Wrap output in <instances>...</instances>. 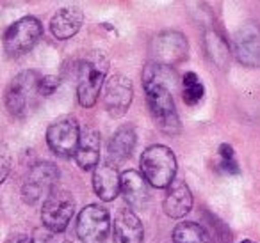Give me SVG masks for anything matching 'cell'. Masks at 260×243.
I'll return each mask as SVG.
<instances>
[{
  "label": "cell",
  "mask_w": 260,
  "mask_h": 243,
  "mask_svg": "<svg viewBox=\"0 0 260 243\" xmlns=\"http://www.w3.org/2000/svg\"><path fill=\"white\" fill-rule=\"evenodd\" d=\"M59 183V169L52 161H40L29 171L22 188V197L27 204H38L47 200L55 192Z\"/></svg>",
  "instance_id": "cell-5"
},
{
  "label": "cell",
  "mask_w": 260,
  "mask_h": 243,
  "mask_svg": "<svg viewBox=\"0 0 260 243\" xmlns=\"http://www.w3.org/2000/svg\"><path fill=\"white\" fill-rule=\"evenodd\" d=\"M43 36V27L34 16H25L13 23L4 34V50L9 57H22L38 45Z\"/></svg>",
  "instance_id": "cell-6"
},
{
  "label": "cell",
  "mask_w": 260,
  "mask_h": 243,
  "mask_svg": "<svg viewBox=\"0 0 260 243\" xmlns=\"http://www.w3.org/2000/svg\"><path fill=\"white\" fill-rule=\"evenodd\" d=\"M136 147V132L132 126L125 125L121 128H118L114 132V135L111 137L107 144L109 151V160L112 164H123L125 160H128L132 151Z\"/></svg>",
  "instance_id": "cell-19"
},
{
  "label": "cell",
  "mask_w": 260,
  "mask_h": 243,
  "mask_svg": "<svg viewBox=\"0 0 260 243\" xmlns=\"http://www.w3.org/2000/svg\"><path fill=\"white\" fill-rule=\"evenodd\" d=\"M150 54H152V62L160 66H177L187 59L189 45L187 39L178 30H164L153 37L150 45Z\"/></svg>",
  "instance_id": "cell-7"
},
{
  "label": "cell",
  "mask_w": 260,
  "mask_h": 243,
  "mask_svg": "<svg viewBox=\"0 0 260 243\" xmlns=\"http://www.w3.org/2000/svg\"><path fill=\"white\" fill-rule=\"evenodd\" d=\"M205 50L209 59L221 69H226L228 61H230V50L228 45L216 30H207L205 32Z\"/></svg>",
  "instance_id": "cell-20"
},
{
  "label": "cell",
  "mask_w": 260,
  "mask_h": 243,
  "mask_svg": "<svg viewBox=\"0 0 260 243\" xmlns=\"http://www.w3.org/2000/svg\"><path fill=\"white\" fill-rule=\"evenodd\" d=\"M175 243H214L209 231L196 222H182L173 231Z\"/></svg>",
  "instance_id": "cell-21"
},
{
  "label": "cell",
  "mask_w": 260,
  "mask_h": 243,
  "mask_svg": "<svg viewBox=\"0 0 260 243\" xmlns=\"http://www.w3.org/2000/svg\"><path fill=\"white\" fill-rule=\"evenodd\" d=\"M150 183L138 171H126L121 174V193L130 210H143L150 199Z\"/></svg>",
  "instance_id": "cell-14"
},
{
  "label": "cell",
  "mask_w": 260,
  "mask_h": 243,
  "mask_svg": "<svg viewBox=\"0 0 260 243\" xmlns=\"http://www.w3.org/2000/svg\"><path fill=\"white\" fill-rule=\"evenodd\" d=\"M80 128L79 123L72 115H64L54 121L47 130V144L52 153L61 158L75 156L77 147L80 142Z\"/></svg>",
  "instance_id": "cell-8"
},
{
  "label": "cell",
  "mask_w": 260,
  "mask_h": 243,
  "mask_svg": "<svg viewBox=\"0 0 260 243\" xmlns=\"http://www.w3.org/2000/svg\"><path fill=\"white\" fill-rule=\"evenodd\" d=\"M241 243H255V241H251V239H242Z\"/></svg>",
  "instance_id": "cell-28"
},
{
  "label": "cell",
  "mask_w": 260,
  "mask_h": 243,
  "mask_svg": "<svg viewBox=\"0 0 260 243\" xmlns=\"http://www.w3.org/2000/svg\"><path fill=\"white\" fill-rule=\"evenodd\" d=\"M40 80L41 76L36 71L27 69V71L18 73L9 82L6 89V107L13 117H25L36 107L38 98L41 96Z\"/></svg>",
  "instance_id": "cell-4"
},
{
  "label": "cell",
  "mask_w": 260,
  "mask_h": 243,
  "mask_svg": "<svg viewBox=\"0 0 260 243\" xmlns=\"http://www.w3.org/2000/svg\"><path fill=\"white\" fill-rule=\"evenodd\" d=\"M111 231L109 211L100 204H89L77 218V234L82 243H104Z\"/></svg>",
  "instance_id": "cell-9"
},
{
  "label": "cell",
  "mask_w": 260,
  "mask_h": 243,
  "mask_svg": "<svg viewBox=\"0 0 260 243\" xmlns=\"http://www.w3.org/2000/svg\"><path fill=\"white\" fill-rule=\"evenodd\" d=\"M75 211V200L73 195L66 190H55L50 197L43 202L41 208V222L43 227L52 231L62 232L68 227L70 220Z\"/></svg>",
  "instance_id": "cell-10"
},
{
  "label": "cell",
  "mask_w": 260,
  "mask_h": 243,
  "mask_svg": "<svg viewBox=\"0 0 260 243\" xmlns=\"http://www.w3.org/2000/svg\"><path fill=\"white\" fill-rule=\"evenodd\" d=\"M107 71H109V59L104 52L93 50L80 61L79 82H77V98H79V103L82 107L91 108L96 103L102 87H104Z\"/></svg>",
  "instance_id": "cell-2"
},
{
  "label": "cell",
  "mask_w": 260,
  "mask_h": 243,
  "mask_svg": "<svg viewBox=\"0 0 260 243\" xmlns=\"http://www.w3.org/2000/svg\"><path fill=\"white\" fill-rule=\"evenodd\" d=\"M134 98V86L128 76L116 73L105 82L104 87V105L111 117H121L126 114Z\"/></svg>",
  "instance_id": "cell-11"
},
{
  "label": "cell",
  "mask_w": 260,
  "mask_h": 243,
  "mask_svg": "<svg viewBox=\"0 0 260 243\" xmlns=\"http://www.w3.org/2000/svg\"><path fill=\"white\" fill-rule=\"evenodd\" d=\"M139 165H141V174L152 186L170 188L173 185L177 174V156L170 147L162 144L146 147L141 154Z\"/></svg>",
  "instance_id": "cell-3"
},
{
  "label": "cell",
  "mask_w": 260,
  "mask_h": 243,
  "mask_svg": "<svg viewBox=\"0 0 260 243\" xmlns=\"http://www.w3.org/2000/svg\"><path fill=\"white\" fill-rule=\"evenodd\" d=\"M182 86H184L182 98H184V101L189 105V107H192V105L198 103V101L203 98V94H205L203 84L200 82L198 75H196V73H192V71L185 73L184 78H182Z\"/></svg>",
  "instance_id": "cell-22"
},
{
  "label": "cell",
  "mask_w": 260,
  "mask_h": 243,
  "mask_svg": "<svg viewBox=\"0 0 260 243\" xmlns=\"http://www.w3.org/2000/svg\"><path fill=\"white\" fill-rule=\"evenodd\" d=\"M9 164H11V160H9L8 149L4 147V149H2V178H0V181H6V178H8Z\"/></svg>",
  "instance_id": "cell-26"
},
{
  "label": "cell",
  "mask_w": 260,
  "mask_h": 243,
  "mask_svg": "<svg viewBox=\"0 0 260 243\" xmlns=\"http://www.w3.org/2000/svg\"><path fill=\"white\" fill-rule=\"evenodd\" d=\"M145 232L139 217L130 210L123 208L114 217V243H143Z\"/></svg>",
  "instance_id": "cell-15"
},
{
  "label": "cell",
  "mask_w": 260,
  "mask_h": 243,
  "mask_svg": "<svg viewBox=\"0 0 260 243\" xmlns=\"http://www.w3.org/2000/svg\"><path fill=\"white\" fill-rule=\"evenodd\" d=\"M75 161L80 169L91 171L100 164V133L93 126H86L80 133V142L75 153Z\"/></svg>",
  "instance_id": "cell-16"
},
{
  "label": "cell",
  "mask_w": 260,
  "mask_h": 243,
  "mask_svg": "<svg viewBox=\"0 0 260 243\" xmlns=\"http://www.w3.org/2000/svg\"><path fill=\"white\" fill-rule=\"evenodd\" d=\"M6 243H32V238H29L25 234H13L6 239Z\"/></svg>",
  "instance_id": "cell-27"
},
{
  "label": "cell",
  "mask_w": 260,
  "mask_h": 243,
  "mask_svg": "<svg viewBox=\"0 0 260 243\" xmlns=\"http://www.w3.org/2000/svg\"><path fill=\"white\" fill-rule=\"evenodd\" d=\"M234 54L237 61L249 68L260 66V25L244 23L234 34Z\"/></svg>",
  "instance_id": "cell-12"
},
{
  "label": "cell",
  "mask_w": 260,
  "mask_h": 243,
  "mask_svg": "<svg viewBox=\"0 0 260 243\" xmlns=\"http://www.w3.org/2000/svg\"><path fill=\"white\" fill-rule=\"evenodd\" d=\"M32 243H72V238L64 231L57 232V231H52V229L41 227L34 232Z\"/></svg>",
  "instance_id": "cell-24"
},
{
  "label": "cell",
  "mask_w": 260,
  "mask_h": 243,
  "mask_svg": "<svg viewBox=\"0 0 260 243\" xmlns=\"http://www.w3.org/2000/svg\"><path fill=\"white\" fill-rule=\"evenodd\" d=\"M164 213L170 218H184L192 208V193L184 181H175L164 197Z\"/></svg>",
  "instance_id": "cell-18"
},
{
  "label": "cell",
  "mask_w": 260,
  "mask_h": 243,
  "mask_svg": "<svg viewBox=\"0 0 260 243\" xmlns=\"http://www.w3.org/2000/svg\"><path fill=\"white\" fill-rule=\"evenodd\" d=\"M173 84L175 73L168 66L150 62L143 71V87L146 93L150 114H152L155 125L168 135H177L182 128L173 94L170 91Z\"/></svg>",
  "instance_id": "cell-1"
},
{
  "label": "cell",
  "mask_w": 260,
  "mask_h": 243,
  "mask_svg": "<svg viewBox=\"0 0 260 243\" xmlns=\"http://www.w3.org/2000/svg\"><path fill=\"white\" fill-rule=\"evenodd\" d=\"M217 156H219V161H217L219 171H223L224 174H239V165L235 161L234 147L230 144H221Z\"/></svg>",
  "instance_id": "cell-23"
},
{
  "label": "cell",
  "mask_w": 260,
  "mask_h": 243,
  "mask_svg": "<svg viewBox=\"0 0 260 243\" xmlns=\"http://www.w3.org/2000/svg\"><path fill=\"white\" fill-rule=\"evenodd\" d=\"M57 87H59V78H55V76H41L40 80L41 96H50Z\"/></svg>",
  "instance_id": "cell-25"
},
{
  "label": "cell",
  "mask_w": 260,
  "mask_h": 243,
  "mask_svg": "<svg viewBox=\"0 0 260 243\" xmlns=\"http://www.w3.org/2000/svg\"><path fill=\"white\" fill-rule=\"evenodd\" d=\"M93 188L102 200H114L118 193H121V174L116 164L111 160L98 164L93 172Z\"/></svg>",
  "instance_id": "cell-13"
},
{
  "label": "cell",
  "mask_w": 260,
  "mask_h": 243,
  "mask_svg": "<svg viewBox=\"0 0 260 243\" xmlns=\"http://www.w3.org/2000/svg\"><path fill=\"white\" fill-rule=\"evenodd\" d=\"M84 23V13L79 8H62L52 16L50 30L54 37L64 41L73 37Z\"/></svg>",
  "instance_id": "cell-17"
}]
</instances>
